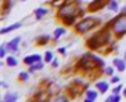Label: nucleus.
I'll use <instances>...</instances> for the list:
<instances>
[{"instance_id": "nucleus-1", "label": "nucleus", "mask_w": 126, "mask_h": 102, "mask_svg": "<svg viewBox=\"0 0 126 102\" xmlns=\"http://www.w3.org/2000/svg\"><path fill=\"white\" fill-rule=\"evenodd\" d=\"M79 4V0H64L58 6L57 18L61 19L67 26H74L76 24V19L85 14V10Z\"/></svg>"}, {"instance_id": "nucleus-2", "label": "nucleus", "mask_w": 126, "mask_h": 102, "mask_svg": "<svg viewBox=\"0 0 126 102\" xmlns=\"http://www.w3.org/2000/svg\"><path fill=\"white\" fill-rule=\"evenodd\" d=\"M112 32L110 26H104L103 29H100L98 32L93 33L92 36L86 40V44L90 50H101L104 46H108L112 40Z\"/></svg>"}, {"instance_id": "nucleus-3", "label": "nucleus", "mask_w": 126, "mask_h": 102, "mask_svg": "<svg viewBox=\"0 0 126 102\" xmlns=\"http://www.w3.org/2000/svg\"><path fill=\"white\" fill-rule=\"evenodd\" d=\"M75 68L78 70H82V72H86V73H90L93 70H96L98 68L97 62L94 61L93 58V54L92 52H86V54H82L79 57V59L76 61L75 64ZM100 69V68H98Z\"/></svg>"}, {"instance_id": "nucleus-4", "label": "nucleus", "mask_w": 126, "mask_h": 102, "mask_svg": "<svg viewBox=\"0 0 126 102\" xmlns=\"http://www.w3.org/2000/svg\"><path fill=\"white\" fill-rule=\"evenodd\" d=\"M100 21L101 19L96 18V17H85V18H82L80 21H78L74 25L75 32L78 33V35H85V33L93 30L94 28H97V26L100 25Z\"/></svg>"}, {"instance_id": "nucleus-5", "label": "nucleus", "mask_w": 126, "mask_h": 102, "mask_svg": "<svg viewBox=\"0 0 126 102\" xmlns=\"http://www.w3.org/2000/svg\"><path fill=\"white\" fill-rule=\"evenodd\" d=\"M108 26L111 28V32L115 37H123L126 35V14L119 13L115 18L108 22Z\"/></svg>"}, {"instance_id": "nucleus-6", "label": "nucleus", "mask_w": 126, "mask_h": 102, "mask_svg": "<svg viewBox=\"0 0 126 102\" xmlns=\"http://www.w3.org/2000/svg\"><path fill=\"white\" fill-rule=\"evenodd\" d=\"M108 1H110V0H92V1L87 4V11L96 13V11L103 10L104 7H107Z\"/></svg>"}, {"instance_id": "nucleus-7", "label": "nucleus", "mask_w": 126, "mask_h": 102, "mask_svg": "<svg viewBox=\"0 0 126 102\" xmlns=\"http://www.w3.org/2000/svg\"><path fill=\"white\" fill-rule=\"evenodd\" d=\"M19 44H21V36H17L14 39H11L10 41H7L6 47H7L10 54H17L19 51Z\"/></svg>"}, {"instance_id": "nucleus-8", "label": "nucleus", "mask_w": 126, "mask_h": 102, "mask_svg": "<svg viewBox=\"0 0 126 102\" xmlns=\"http://www.w3.org/2000/svg\"><path fill=\"white\" fill-rule=\"evenodd\" d=\"M112 65L115 66V69L118 70L119 73H123L126 70V61H125V58L115 57V58L112 59Z\"/></svg>"}, {"instance_id": "nucleus-9", "label": "nucleus", "mask_w": 126, "mask_h": 102, "mask_svg": "<svg viewBox=\"0 0 126 102\" xmlns=\"http://www.w3.org/2000/svg\"><path fill=\"white\" fill-rule=\"evenodd\" d=\"M39 61H43L42 54H29V55H26V57H24V64L28 66L33 65L35 62H39Z\"/></svg>"}, {"instance_id": "nucleus-10", "label": "nucleus", "mask_w": 126, "mask_h": 102, "mask_svg": "<svg viewBox=\"0 0 126 102\" xmlns=\"http://www.w3.org/2000/svg\"><path fill=\"white\" fill-rule=\"evenodd\" d=\"M98 90H92V88H89V90H86V95H85V99L83 101L85 102H94L97 101V98H98Z\"/></svg>"}, {"instance_id": "nucleus-11", "label": "nucleus", "mask_w": 126, "mask_h": 102, "mask_svg": "<svg viewBox=\"0 0 126 102\" xmlns=\"http://www.w3.org/2000/svg\"><path fill=\"white\" fill-rule=\"evenodd\" d=\"M96 88L98 90L100 94H105V92L110 90V81H105V80L96 81Z\"/></svg>"}, {"instance_id": "nucleus-12", "label": "nucleus", "mask_w": 126, "mask_h": 102, "mask_svg": "<svg viewBox=\"0 0 126 102\" xmlns=\"http://www.w3.org/2000/svg\"><path fill=\"white\" fill-rule=\"evenodd\" d=\"M48 11H50V10H48L47 7H39V8H36V10H35V19H36V21H42V19L48 14Z\"/></svg>"}, {"instance_id": "nucleus-13", "label": "nucleus", "mask_w": 126, "mask_h": 102, "mask_svg": "<svg viewBox=\"0 0 126 102\" xmlns=\"http://www.w3.org/2000/svg\"><path fill=\"white\" fill-rule=\"evenodd\" d=\"M65 32H67V29H65V28H64V26H58V28H56V29H54V32H53V40H60V39H61V37L64 36V35H65Z\"/></svg>"}, {"instance_id": "nucleus-14", "label": "nucleus", "mask_w": 126, "mask_h": 102, "mask_svg": "<svg viewBox=\"0 0 126 102\" xmlns=\"http://www.w3.org/2000/svg\"><path fill=\"white\" fill-rule=\"evenodd\" d=\"M21 22H15V24H13V25H10V26H6V28H1V35H7V33H10V32H13V30H17V29H19L21 28Z\"/></svg>"}, {"instance_id": "nucleus-15", "label": "nucleus", "mask_w": 126, "mask_h": 102, "mask_svg": "<svg viewBox=\"0 0 126 102\" xmlns=\"http://www.w3.org/2000/svg\"><path fill=\"white\" fill-rule=\"evenodd\" d=\"M45 61H39V62H35L33 65H29L28 66V72L33 73V72H37V70H42L45 68Z\"/></svg>"}, {"instance_id": "nucleus-16", "label": "nucleus", "mask_w": 126, "mask_h": 102, "mask_svg": "<svg viewBox=\"0 0 126 102\" xmlns=\"http://www.w3.org/2000/svg\"><path fill=\"white\" fill-rule=\"evenodd\" d=\"M19 99V95L17 92H8L3 97V102H17Z\"/></svg>"}, {"instance_id": "nucleus-17", "label": "nucleus", "mask_w": 126, "mask_h": 102, "mask_svg": "<svg viewBox=\"0 0 126 102\" xmlns=\"http://www.w3.org/2000/svg\"><path fill=\"white\" fill-rule=\"evenodd\" d=\"M107 8L111 13H119V3H118V0H110L108 1V4H107Z\"/></svg>"}, {"instance_id": "nucleus-18", "label": "nucleus", "mask_w": 126, "mask_h": 102, "mask_svg": "<svg viewBox=\"0 0 126 102\" xmlns=\"http://www.w3.org/2000/svg\"><path fill=\"white\" fill-rule=\"evenodd\" d=\"M6 64L10 68H15V66L18 65V59H17L15 55H8V57H6Z\"/></svg>"}, {"instance_id": "nucleus-19", "label": "nucleus", "mask_w": 126, "mask_h": 102, "mask_svg": "<svg viewBox=\"0 0 126 102\" xmlns=\"http://www.w3.org/2000/svg\"><path fill=\"white\" fill-rule=\"evenodd\" d=\"M51 37L50 35H43V36H39L37 37V46H46L48 44V41L51 40Z\"/></svg>"}, {"instance_id": "nucleus-20", "label": "nucleus", "mask_w": 126, "mask_h": 102, "mask_svg": "<svg viewBox=\"0 0 126 102\" xmlns=\"http://www.w3.org/2000/svg\"><path fill=\"white\" fill-rule=\"evenodd\" d=\"M53 59H54V52H53L51 50L46 51L45 54H43V61H45L46 64H51Z\"/></svg>"}, {"instance_id": "nucleus-21", "label": "nucleus", "mask_w": 126, "mask_h": 102, "mask_svg": "<svg viewBox=\"0 0 126 102\" xmlns=\"http://www.w3.org/2000/svg\"><path fill=\"white\" fill-rule=\"evenodd\" d=\"M121 99H122V95L121 94H114V92H112V94L105 99V102H121Z\"/></svg>"}, {"instance_id": "nucleus-22", "label": "nucleus", "mask_w": 126, "mask_h": 102, "mask_svg": "<svg viewBox=\"0 0 126 102\" xmlns=\"http://www.w3.org/2000/svg\"><path fill=\"white\" fill-rule=\"evenodd\" d=\"M54 102H68L69 101V95H65V94H58L56 95V98H53Z\"/></svg>"}, {"instance_id": "nucleus-23", "label": "nucleus", "mask_w": 126, "mask_h": 102, "mask_svg": "<svg viewBox=\"0 0 126 102\" xmlns=\"http://www.w3.org/2000/svg\"><path fill=\"white\" fill-rule=\"evenodd\" d=\"M103 72H104V75H107V76L111 77L112 75H114V72H115V66L114 65H112V66H104Z\"/></svg>"}, {"instance_id": "nucleus-24", "label": "nucleus", "mask_w": 126, "mask_h": 102, "mask_svg": "<svg viewBox=\"0 0 126 102\" xmlns=\"http://www.w3.org/2000/svg\"><path fill=\"white\" fill-rule=\"evenodd\" d=\"M29 76H31V72H19L18 79L21 81H28L29 80Z\"/></svg>"}, {"instance_id": "nucleus-25", "label": "nucleus", "mask_w": 126, "mask_h": 102, "mask_svg": "<svg viewBox=\"0 0 126 102\" xmlns=\"http://www.w3.org/2000/svg\"><path fill=\"white\" fill-rule=\"evenodd\" d=\"M123 87H125V86L119 81V83L116 84L114 88H112V92H114V94H121V92H122V90H123Z\"/></svg>"}, {"instance_id": "nucleus-26", "label": "nucleus", "mask_w": 126, "mask_h": 102, "mask_svg": "<svg viewBox=\"0 0 126 102\" xmlns=\"http://www.w3.org/2000/svg\"><path fill=\"white\" fill-rule=\"evenodd\" d=\"M7 54H8V50H7V47H6V43H4V44H1V48H0V57H1V58H6Z\"/></svg>"}, {"instance_id": "nucleus-27", "label": "nucleus", "mask_w": 126, "mask_h": 102, "mask_svg": "<svg viewBox=\"0 0 126 102\" xmlns=\"http://www.w3.org/2000/svg\"><path fill=\"white\" fill-rule=\"evenodd\" d=\"M119 81H121V76H115V75H112V76L110 77V83L111 84H118Z\"/></svg>"}, {"instance_id": "nucleus-28", "label": "nucleus", "mask_w": 126, "mask_h": 102, "mask_svg": "<svg viewBox=\"0 0 126 102\" xmlns=\"http://www.w3.org/2000/svg\"><path fill=\"white\" fill-rule=\"evenodd\" d=\"M50 65H51L53 68H58V66H60V62H58V59H57V58H54V59L51 61V64H50Z\"/></svg>"}, {"instance_id": "nucleus-29", "label": "nucleus", "mask_w": 126, "mask_h": 102, "mask_svg": "<svg viewBox=\"0 0 126 102\" xmlns=\"http://www.w3.org/2000/svg\"><path fill=\"white\" fill-rule=\"evenodd\" d=\"M57 51H58L61 55H67V47H60Z\"/></svg>"}, {"instance_id": "nucleus-30", "label": "nucleus", "mask_w": 126, "mask_h": 102, "mask_svg": "<svg viewBox=\"0 0 126 102\" xmlns=\"http://www.w3.org/2000/svg\"><path fill=\"white\" fill-rule=\"evenodd\" d=\"M0 86H1V88H8V84L6 83L4 80H1V83H0Z\"/></svg>"}, {"instance_id": "nucleus-31", "label": "nucleus", "mask_w": 126, "mask_h": 102, "mask_svg": "<svg viewBox=\"0 0 126 102\" xmlns=\"http://www.w3.org/2000/svg\"><path fill=\"white\" fill-rule=\"evenodd\" d=\"M119 13H123V14H126V6H123L122 8H121V11Z\"/></svg>"}, {"instance_id": "nucleus-32", "label": "nucleus", "mask_w": 126, "mask_h": 102, "mask_svg": "<svg viewBox=\"0 0 126 102\" xmlns=\"http://www.w3.org/2000/svg\"><path fill=\"white\" fill-rule=\"evenodd\" d=\"M122 94H123V97L126 98V87H123V90H122Z\"/></svg>"}, {"instance_id": "nucleus-33", "label": "nucleus", "mask_w": 126, "mask_h": 102, "mask_svg": "<svg viewBox=\"0 0 126 102\" xmlns=\"http://www.w3.org/2000/svg\"><path fill=\"white\" fill-rule=\"evenodd\" d=\"M123 58H125V61H126V51H125V57H123Z\"/></svg>"}, {"instance_id": "nucleus-34", "label": "nucleus", "mask_w": 126, "mask_h": 102, "mask_svg": "<svg viewBox=\"0 0 126 102\" xmlns=\"http://www.w3.org/2000/svg\"><path fill=\"white\" fill-rule=\"evenodd\" d=\"M21 1H25V0H21Z\"/></svg>"}]
</instances>
